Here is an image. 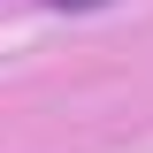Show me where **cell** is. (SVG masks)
<instances>
[{
  "label": "cell",
  "mask_w": 153,
  "mask_h": 153,
  "mask_svg": "<svg viewBox=\"0 0 153 153\" xmlns=\"http://www.w3.org/2000/svg\"><path fill=\"white\" fill-rule=\"evenodd\" d=\"M46 8H100V0H46Z\"/></svg>",
  "instance_id": "1"
}]
</instances>
